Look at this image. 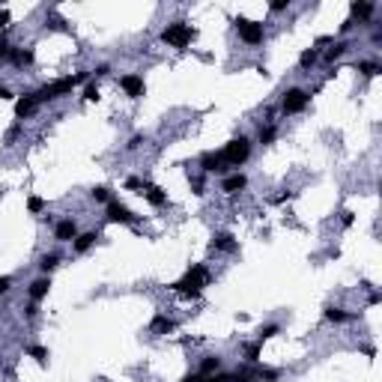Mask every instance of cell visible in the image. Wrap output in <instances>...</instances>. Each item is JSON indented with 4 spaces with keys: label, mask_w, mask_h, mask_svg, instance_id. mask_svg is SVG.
Instances as JSON below:
<instances>
[{
    "label": "cell",
    "mask_w": 382,
    "mask_h": 382,
    "mask_svg": "<svg viewBox=\"0 0 382 382\" xmlns=\"http://www.w3.org/2000/svg\"><path fill=\"white\" fill-rule=\"evenodd\" d=\"M206 382H233V376H224V373H221V376H209Z\"/></svg>",
    "instance_id": "40"
},
{
    "label": "cell",
    "mask_w": 382,
    "mask_h": 382,
    "mask_svg": "<svg viewBox=\"0 0 382 382\" xmlns=\"http://www.w3.org/2000/svg\"><path fill=\"white\" fill-rule=\"evenodd\" d=\"M248 156H251V143H248V138H233L224 146V153H221V158H224L227 164H242Z\"/></svg>",
    "instance_id": "4"
},
{
    "label": "cell",
    "mask_w": 382,
    "mask_h": 382,
    "mask_svg": "<svg viewBox=\"0 0 382 382\" xmlns=\"http://www.w3.org/2000/svg\"><path fill=\"white\" fill-rule=\"evenodd\" d=\"M96 239H99V233H81V236H75V251H78V254H84L90 245L96 242Z\"/></svg>",
    "instance_id": "19"
},
{
    "label": "cell",
    "mask_w": 382,
    "mask_h": 382,
    "mask_svg": "<svg viewBox=\"0 0 382 382\" xmlns=\"http://www.w3.org/2000/svg\"><path fill=\"white\" fill-rule=\"evenodd\" d=\"M206 281H209V272H206V266H191L188 272L182 275V278L174 284V290L176 293H182V295H197L200 293V287H206Z\"/></svg>",
    "instance_id": "1"
},
{
    "label": "cell",
    "mask_w": 382,
    "mask_h": 382,
    "mask_svg": "<svg viewBox=\"0 0 382 382\" xmlns=\"http://www.w3.org/2000/svg\"><path fill=\"white\" fill-rule=\"evenodd\" d=\"M245 182H248V179H245L242 174H233V176H227L224 182H221V188H224L227 194H236V191L245 188Z\"/></svg>",
    "instance_id": "13"
},
{
    "label": "cell",
    "mask_w": 382,
    "mask_h": 382,
    "mask_svg": "<svg viewBox=\"0 0 382 382\" xmlns=\"http://www.w3.org/2000/svg\"><path fill=\"white\" fill-rule=\"evenodd\" d=\"M245 355H248V362H257V355H260V347L254 344V347H248L245 349Z\"/></svg>",
    "instance_id": "35"
},
{
    "label": "cell",
    "mask_w": 382,
    "mask_h": 382,
    "mask_svg": "<svg viewBox=\"0 0 382 382\" xmlns=\"http://www.w3.org/2000/svg\"><path fill=\"white\" fill-rule=\"evenodd\" d=\"M352 24H355V21H352V18H347V21H344V24H341V30H344V33H347V30H352Z\"/></svg>",
    "instance_id": "45"
},
{
    "label": "cell",
    "mask_w": 382,
    "mask_h": 382,
    "mask_svg": "<svg viewBox=\"0 0 382 382\" xmlns=\"http://www.w3.org/2000/svg\"><path fill=\"white\" fill-rule=\"evenodd\" d=\"M257 379H266V382H275L278 379V370H257Z\"/></svg>",
    "instance_id": "29"
},
{
    "label": "cell",
    "mask_w": 382,
    "mask_h": 382,
    "mask_svg": "<svg viewBox=\"0 0 382 382\" xmlns=\"http://www.w3.org/2000/svg\"><path fill=\"white\" fill-rule=\"evenodd\" d=\"M36 311H39V308H36V305H27V308H24V313H27V316H30V320H33V316H36Z\"/></svg>",
    "instance_id": "42"
},
{
    "label": "cell",
    "mask_w": 382,
    "mask_h": 382,
    "mask_svg": "<svg viewBox=\"0 0 382 382\" xmlns=\"http://www.w3.org/2000/svg\"><path fill=\"white\" fill-rule=\"evenodd\" d=\"M326 320L329 323H349V320H355V313H347V311H341V308H334V305H329L326 308Z\"/></svg>",
    "instance_id": "16"
},
{
    "label": "cell",
    "mask_w": 382,
    "mask_h": 382,
    "mask_svg": "<svg viewBox=\"0 0 382 382\" xmlns=\"http://www.w3.org/2000/svg\"><path fill=\"white\" fill-rule=\"evenodd\" d=\"M9 63H15V66H30L33 63V51L27 48H12V57H9Z\"/></svg>",
    "instance_id": "17"
},
{
    "label": "cell",
    "mask_w": 382,
    "mask_h": 382,
    "mask_svg": "<svg viewBox=\"0 0 382 382\" xmlns=\"http://www.w3.org/2000/svg\"><path fill=\"white\" fill-rule=\"evenodd\" d=\"M140 143H143V138H140V135H135V138H132L129 143H125V150H138Z\"/></svg>",
    "instance_id": "37"
},
{
    "label": "cell",
    "mask_w": 382,
    "mask_h": 382,
    "mask_svg": "<svg viewBox=\"0 0 382 382\" xmlns=\"http://www.w3.org/2000/svg\"><path fill=\"white\" fill-rule=\"evenodd\" d=\"M308 102H311V96L305 93V90H290L287 96H284V114H299V111H305L308 108Z\"/></svg>",
    "instance_id": "6"
},
{
    "label": "cell",
    "mask_w": 382,
    "mask_h": 382,
    "mask_svg": "<svg viewBox=\"0 0 382 382\" xmlns=\"http://www.w3.org/2000/svg\"><path fill=\"white\" fill-rule=\"evenodd\" d=\"M3 24H9V12H6V9H0V27H3Z\"/></svg>",
    "instance_id": "44"
},
{
    "label": "cell",
    "mask_w": 382,
    "mask_h": 382,
    "mask_svg": "<svg viewBox=\"0 0 382 382\" xmlns=\"http://www.w3.org/2000/svg\"><path fill=\"white\" fill-rule=\"evenodd\" d=\"M9 284H12V278H6V275H3V278H0V293H6V290H9Z\"/></svg>",
    "instance_id": "39"
},
{
    "label": "cell",
    "mask_w": 382,
    "mask_h": 382,
    "mask_svg": "<svg viewBox=\"0 0 382 382\" xmlns=\"http://www.w3.org/2000/svg\"><path fill=\"white\" fill-rule=\"evenodd\" d=\"M75 90V78H60V81H51V84H45L42 90H36V102H54V99H60V96H66Z\"/></svg>",
    "instance_id": "3"
},
{
    "label": "cell",
    "mask_w": 382,
    "mask_h": 382,
    "mask_svg": "<svg viewBox=\"0 0 382 382\" xmlns=\"http://www.w3.org/2000/svg\"><path fill=\"white\" fill-rule=\"evenodd\" d=\"M93 200H99V203H104V200H108V188H104V185H99V188L93 191Z\"/></svg>",
    "instance_id": "33"
},
{
    "label": "cell",
    "mask_w": 382,
    "mask_h": 382,
    "mask_svg": "<svg viewBox=\"0 0 382 382\" xmlns=\"http://www.w3.org/2000/svg\"><path fill=\"white\" fill-rule=\"evenodd\" d=\"M27 352L33 355V358L39 362V365H45V358H48V349H45V347H30Z\"/></svg>",
    "instance_id": "26"
},
{
    "label": "cell",
    "mask_w": 382,
    "mask_h": 382,
    "mask_svg": "<svg viewBox=\"0 0 382 382\" xmlns=\"http://www.w3.org/2000/svg\"><path fill=\"white\" fill-rule=\"evenodd\" d=\"M358 72H362L365 78H373V75H379V66H376V63H358Z\"/></svg>",
    "instance_id": "25"
},
{
    "label": "cell",
    "mask_w": 382,
    "mask_h": 382,
    "mask_svg": "<svg viewBox=\"0 0 382 382\" xmlns=\"http://www.w3.org/2000/svg\"><path fill=\"white\" fill-rule=\"evenodd\" d=\"M221 164H224L221 153H206V156H203V171H224Z\"/></svg>",
    "instance_id": "20"
},
{
    "label": "cell",
    "mask_w": 382,
    "mask_h": 382,
    "mask_svg": "<svg viewBox=\"0 0 382 382\" xmlns=\"http://www.w3.org/2000/svg\"><path fill=\"white\" fill-rule=\"evenodd\" d=\"M370 15H373V3H362V0H355V3H352V21H355V18L367 21Z\"/></svg>",
    "instance_id": "18"
},
{
    "label": "cell",
    "mask_w": 382,
    "mask_h": 382,
    "mask_svg": "<svg viewBox=\"0 0 382 382\" xmlns=\"http://www.w3.org/2000/svg\"><path fill=\"white\" fill-rule=\"evenodd\" d=\"M84 99H87V102H96V99H99V87H96V84H90V87L84 90Z\"/></svg>",
    "instance_id": "32"
},
{
    "label": "cell",
    "mask_w": 382,
    "mask_h": 382,
    "mask_svg": "<svg viewBox=\"0 0 382 382\" xmlns=\"http://www.w3.org/2000/svg\"><path fill=\"white\" fill-rule=\"evenodd\" d=\"M57 263H60V257H57V254H45V257L39 260V269H42V272L48 275V272H51V269L57 266Z\"/></svg>",
    "instance_id": "24"
},
{
    "label": "cell",
    "mask_w": 382,
    "mask_h": 382,
    "mask_svg": "<svg viewBox=\"0 0 382 382\" xmlns=\"http://www.w3.org/2000/svg\"><path fill=\"white\" fill-rule=\"evenodd\" d=\"M48 287H51V281H48V278L33 281V284H30V299H33V302L45 299V295H48Z\"/></svg>",
    "instance_id": "15"
},
{
    "label": "cell",
    "mask_w": 382,
    "mask_h": 382,
    "mask_svg": "<svg viewBox=\"0 0 382 382\" xmlns=\"http://www.w3.org/2000/svg\"><path fill=\"white\" fill-rule=\"evenodd\" d=\"M9 57H12V45L6 39H0V60H9Z\"/></svg>",
    "instance_id": "31"
},
{
    "label": "cell",
    "mask_w": 382,
    "mask_h": 382,
    "mask_svg": "<svg viewBox=\"0 0 382 382\" xmlns=\"http://www.w3.org/2000/svg\"><path fill=\"white\" fill-rule=\"evenodd\" d=\"M143 197H146L153 206H164V203H167V194L158 188V185H153V182H143Z\"/></svg>",
    "instance_id": "9"
},
{
    "label": "cell",
    "mask_w": 382,
    "mask_h": 382,
    "mask_svg": "<svg viewBox=\"0 0 382 382\" xmlns=\"http://www.w3.org/2000/svg\"><path fill=\"white\" fill-rule=\"evenodd\" d=\"M182 382H200V373H188V376H182Z\"/></svg>",
    "instance_id": "43"
},
{
    "label": "cell",
    "mask_w": 382,
    "mask_h": 382,
    "mask_svg": "<svg viewBox=\"0 0 382 382\" xmlns=\"http://www.w3.org/2000/svg\"><path fill=\"white\" fill-rule=\"evenodd\" d=\"M221 367V358L218 355H209V358H203V365H200V376H209V373H215Z\"/></svg>",
    "instance_id": "21"
},
{
    "label": "cell",
    "mask_w": 382,
    "mask_h": 382,
    "mask_svg": "<svg viewBox=\"0 0 382 382\" xmlns=\"http://www.w3.org/2000/svg\"><path fill=\"white\" fill-rule=\"evenodd\" d=\"M236 30L248 45H260L263 42V24L257 21H248V18H236Z\"/></svg>",
    "instance_id": "5"
},
{
    "label": "cell",
    "mask_w": 382,
    "mask_h": 382,
    "mask_svg": "<svg viewBox=\"0 0 382 382\" xmlns=\"http://www.w3.org/2000/svg\"><path fill=\"white\" fill-rule=\"evenodd\" d=\"M36 108H39V102H36V96H33V93H27L24 99H18V104H15V114L21 117V120H24V117H30V114H33Z\"/></svg>",
    "instance_id": "11"
},
{
    "label": "cell",
    "mask_w": 382,
    "mask_h": 382,
    "mask_svg": "<svg viewBox=\"0 0 382 382\" xmlns=\"http://www.w3.org/2000/svg\"><path fill=\"white\" fill-rule=\"evenodd\" d=\"M125 188H143V182L135 179V176H129V179H125Z\"/></svg>",
    "instance_id": "38"
},
{
    "label": "cell",
    "mask_w": 382,
    "mask_h": 382,
    "mask_svg": "<svg viewBox=\"0 0 382 382\" xmlns=\"http://www.w3.org/2000/svg\"><path fill=\"white\" fill-rule=\"evenodd\" d=\"M316 48H308V51H302V57H299V63H302V69H311L313 63H316Z\"/></svg>",
    "instance_id": "22"
},
{
    "label": "cell",
    "mask_w": 382,
    "mask_h": 382,
    "mask_svg": "<svg viewBox=\"0 0 382 382\" xmlns=\"http://www.w3.org/2000/svg\"><path fill=\"white\" fill-rule=\"evenodd\" d=\"M290 6V0H272V12H284Z\"/></svg>",
    "instance_id": "34"
},
{
    "label": "cell",
    "mask_w": 382,
    "mask_h": 382,
    "mask_svg": "<svg viewBox=\"0 0 382 382\" xmlns=\"http://www.w3.org/2000/svg\"><path fill=\"white\" fill-rule=\"evenodd\" d=\"M212 248L215 251H236V242L230 233H218V236H212Z\"/></svg>",
    "instance_id": "14"
},
{
    "label": "cell",
    "mask_w": 382,
    "mask_h": 382,
    "mask_svg": "<svg viewBox=\"0 0 382 382\" xmlns=\"http://www.w3.org/2000/svg\"><path fill=\"white\" fill-rule=\"evenodd\" d=\"M347 48H349L347 42H334V45H331L329 51H326V60H331V63H334V60H337V57H341V54L347 51Z\"/></svg>",
    "instance_id": "23"
},
{
    "label": "cell",
    "mask_w": 382,
    "mask_h": 382,
    "mask_svg": "<svg viewBox=\"0 0 382 382\" xmlns=\"http://www.w3.org/2000/svg\"><path fill=\"white\" fill-rule=\"evenodd\" d=\"M275 140V125H266L260 129V143H272Z\"/></svg>",
    "instance_id": "27"
},
{
    "label": "cell",
    "mask_w": 382,
    "mask_h": 382,
    "mask_svg": "<svg viewBox=\"0 0 382 382\" xmlns=\"http://www.w3.org/2000/svg\"><path fill=\"white\" fill-rule=\"evenodd\" d=\"M278 334V326H263L260 329V341H269V337H275Z\"/></svg>",
    "instance_id": "30"
},
{
    "label": "cell",
    "mask_w": 382,
    "mask_h": 382,
    "mask_svg": "<svg viewBox=\"0 0 382 382\" xmlns=\"http://www.w3.org/2000/svg\"><path fill=\"white\" fill-rule=\"evenodd\" d=\"M18 135H21V125H12V129L6 132V143H12V140H15Z\"/></svg>",
    "instance_id": "36"
},
{
    "label": "cell",
    "mask_w": 382,
    "mask_h": 382,
    "mask_svg": "<svg viewBox=\"0 0 382 382\" xmlns=\"http://www.w3.org/2000/svg\"><path fill=\"white\" fill-rule=\"evenodd\" d=\"M108 221H120V224H129V221H132V212L122 206V203H108Z\"/></svg>",
    "instance_id": "10"
},
{
    "label": "cell",
    "mask_w": 382,
    "mask_h": 382,
    "mask_svg": "<svg viewBox=\"0 0 382 382\" xmlns=\"http://www.w3.org/2000/svg\"><path fill=\"white\" fill-rule=\"evenodd\" d=\"M0 99H12V93H9V87H0Z\"/></svg>",
    "instance_id": "46"
},
{
    "label": "cell",
    "mask_w": 382,
    "mask_h": 382,
    "mask_svg": "<svg viewBox=\"0 0 382 382\" xmlns=\"http://www.w3.org/2000/svg\"><path fill=\"white\" fill-rule=\"evenodd\" d=\"M150 329L156 331V334H167V331L176 329V323L171 320V316H164V313H158V316H153V323H150Z\"/></svg>",
    "instance_id": "12"
},
{
    "label": "cell",
    "mask_w": 382,
    "mask_h": 382,
    "mask_svg": "<svg viewBox=\"0 0 382 382\" xmlns=\"http://www.w3.org/2000/svg\"><path fill=\"white\" fill-rule=\"evenodd\" d=\"M54 236H57V242H69V239L78 236V224L72 218H66V221H60V224L54 227Z\"/></svg>",
    "instance_id": "8"
},
{
    "label": "cell",
    "mask_w": 382,
    "mask_h": 382,
    "mask_svg": "<svg viewBox=\"0 0 382 382\" xmlns=\"http://www.w3.org/2000/svg\"><path fill=\"white\" fill-rule=\"evenodd\" d=\"M27 209H30V212H42V209H45V200H42V197H30V200H27Z\"/></svg>",
    "instance_id": "28"
},
{
    "label": "cell",
    "mask_w": 382,
    "mask_h": 382,
    "mask_svg": "<svg viewBox=\"0 0 382 382\" xmlns=\"http://www.w3.org/2000/svg\"><path fill=\"white\" fill-rule=\"evenodd\" d=\"M341 224H344V227H349V224H352V212H344V218H341Z\"/></svg>",
    "instance_id": "41"
},
{
    "label": "cell",
    "mask_w": 382,
    "mask_h": 382,
    "mask_svg": "<svg viewBox=\"0 0 382 382\" xmlns=\"http://www.w3.org/2000/svg\"><path fill=\"white\" fill-rule=\"evenodd\" d=\"M120 87L125 90L129 96H135V99H138V96H143V78H140V75H122V78H120Z\"/></svg>",
    "instance_id": "7"
},
{
    "label": "cell",
    "mask_w": 382,
    "mask_h": 382,
    "mask_svg": "<svg viewBox=\"0 0 382 382\" xmlns=\"http://www.w3.org/2000/svg\"><path fill=\"white\" fill-rule=\"evenodd\" d=\"M191 39H194V27L185 24V21H174V24H167L164 33H161V42H167V45H174V48H185Z\"/></svg>",
    "instance_id": "2"
}]
</instances>
